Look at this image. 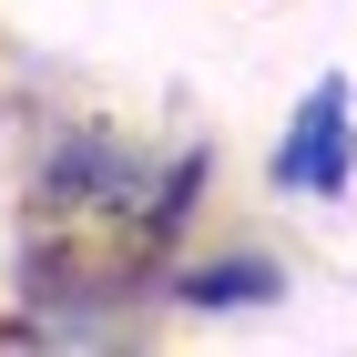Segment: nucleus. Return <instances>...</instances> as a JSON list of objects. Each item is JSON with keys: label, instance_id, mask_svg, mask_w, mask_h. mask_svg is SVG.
<instances>
[{"label": "nucleus", "instance_id": "nucleus-1", "mask_svg": "<svg viewBox=\"0 0 357 357\" xmlns=\"http://www.w3.org/2000/svg\"><path fill=\"white\" fill-rule=\"evenodd\" d=\"M204 194H215V143L204 133H133L112 112H52L31 133L21 164V225H82L123 235L153 266L204 235Z\"/></svg>", "mask_w": 357, "mask_h": 357}, {"label": "nucleus", "instance_id": "nucleus-2", "mask_svg": "<svg viewBox=\"0 0 357 357\" xmlns=\"http://www.w3.org/2000/svg\"><path fill=\"white\" fill-rule=\"evenodd\" d=\"M266 184L286 204H347L357 194V82L347 72H317L286 112V133L266 153Z\"/></svg>", "mask_w": 357, "mask_h": 357}, {"label": "nucleus", "instance_id": "nucleus-3", "mask_svg": "<svg viewBox=\"0 0 357 357\" xmlns=\"http://www.w3.org/2000/svg\"><path fill=\"white\" fill-rule=\"evenodd\" d=\"M286 286H296L286 255L255 245V235L164 255V306H174V317H266V306H286Z\"/></svg>", "mask_w": 357, "mask_h": 357}]
</instances>
